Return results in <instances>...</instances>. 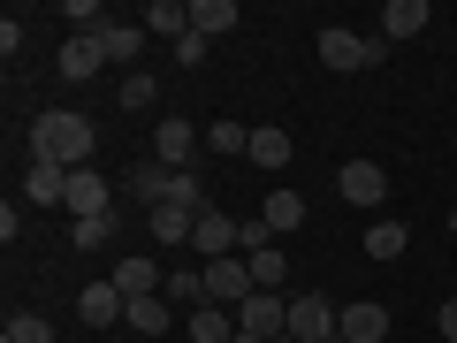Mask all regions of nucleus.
<instances>
[{
  "instance_id": "obj_1",
  "label": "nucleus",
  "mask_w": 457,
  "mask_h": 343,
  "mask_svg": "<svg viewBox=\"0 0 457 343\" xmlns=\"http://www.w3.org/2000/svg\"><path fill=\"white\" fill-rule=\"evenodd\" d=\"M92 153H99V130H92V114H77V107H46L31 122V161H54V168H92Z\"/></svg>"
},
{
  "instance_id": "obj_2",
  "label": "nucleus",
  "mask_w": 457,
  "mask_h": 343,
  "mask_svg": "<svg viewBox=\"0 0 457 343\" xmlns=\"http://www.w3.org/2000/svg\"><path fill=\"white\" fill-rule=\"evenodd\" d=\"M381 46L389 38H359V31H343V23H320V69H336V77L381 69Z\"/></svg>"
},
{
  "instance_id": "obj_3",
  "label": "nucleus",
  "mask_w": 457,
  "mask_h": 343,
  "mask_svg": "<svg viewBox=\"0 0 457 343\" xmlns=\"http://www.w3.org/2000/svg\"><path fill=\"white\" fill-rule=\"evenodd\" d=\"M191 245H198V260H237V252H245V222L221 213V206H206L198 229H191Z\"/></svg>"
},
{
  "instance_id": "obj_4",
  "label": "nucleus",
  "mask_w": 457,
  "mask_h": 343,
  "mask_svg": "<svg viewBox=\"0 0 457 343\" xmlns=\"http://www.w3.org/2000/svg\"><path fill=\"white\" fill-rule=\"evenodd\" d=\"M237 328H245V336H267V343H275L282 328H290V290H252L245 305H237Z\"/></svg>"
},
{
  "instance_id": "obj_5",
  "label": "nucleus",
  "mask_w": 457,
  "mask_h": 343,
  "mask_svg": "<svg viewBox=\"0 0 457 343\" xmlns=\"http://www.w3.org/2000/svg\"><path fill=\"white\" fill-rule=\"evenodd\" d=\"M245 297H252V260H245V252H237V260H206V305L237 313Z\"/></svg>"
},
{
  "instance_id": "obj_6",
  "label": "nucleus",
  "mask_w": 457,
  "mask_h": 343,
  "mask_svg": "<svg viewBox=\"0 0 457 343\" xmlns=\"http://www.w3.org/2000/svg\"><path fill=\"white\" fill-rule=\"evenodd\" d=\"M336 321H343V305H328L320 290H297V297H290V336H297V343L336 336Z\"/></svg>"
},
{
  "instance_id": "obj_7",
  "label": "nucleus",
  "mask_w": 457,
  "mask_h": 343,
  "mask_svg": "<svg viewBox=\"0 0 457 343\" xmlns=\"http://www.w3.org/2000/svg\"><path fill=\"white\" fill-rule=\"evenodd\" d=\"M191 153H198V130L183 122V114H161V130H153V161H161L168 176H183V168H191Z\"/></svg>"
},
{
  "instance_id": "obj_8",
  "label": "nucleus",
  "mask_w": 457,
  "mask_h": 343,
  "mask_svg": "<svg viewBox=\"0 0 457 343\" xmlns=\"http://www.w3.org/2000/svg\"><path fill=\"white\" fill-rule=\"evenodd\" d=\"M122 313H130V297L114 290V282H84V290H77V321L84 328H114Z\"/></svg>"
},
{
  "instance_id": "obj_9",
  "label": "nucleus",
  "mask_w": 457,
  "mask_h": 343,
  "mask_svg": "<svg viewBox=\"0 0 457 343\" xmlns=\"http://www.w3.org/2000/svg\"><path fill=\"white\" fill-rule=\"evenodd\" d=\"M343 198H351V206H381V198H389V176H381V161H343Z\"/></svg>"
},
{
  "instance_id": "obj_10",
  "label": "nucleus",
  "mask_w": 457,
  "mask_h": 343,
  "mask_svg": "<svg viewBox=\"0 0 457 343\" xmlns=\"http://www.w3.org/2000/svg\"><path fill=\"white\" fill-rule=\"evenodd\" d=\"M343 343H389V305H374V297H359V305H343Z\"/></svg>"
},
{
  "instance_id": "obj_11",
  "label": "nucleus",
  "mask_w": 457,
  "mask_h": 343,
  "mask_svg": "<svg viewBox=\"0 0 457 343\" xmlns=\"http://www.w3.org/2000/svg\"><path fill=\"white\" fill-rule=\"evenodd\" d=\"M183 336H191V343H237L245 328H237L228 305H191V313H183Z\"/></svg>"
},
{
  "instance_id": "obj_12",
  "label": "nucleus",
  "mask_w": 457,
  "mask_h": 343,
  "mask_svg": "<svg viewBox=\"0 0 457 343\" xmlns=\"http://www.w3.org/2000/svg\"><path fill=\"white\" fill-rule=\"evenodd\" d=\"M69 213H114V183L99 176V168H77V176H69Z\"/></svg>"
},
{
  "instance_id": "obj_13",
  "label": "nucleus",
  "mask_w": 457,
  "mask_h": 343,
  "mask_svg": "<svg viewBox=\"0 0 457 343\" xmlns=\"http://www.w3.org/2000/svg\"><path fill=\"white\" fill-rule=\"evenodd\" d=\"M107 282H114L122 297H161V290H168V267H161V260H122Z\"/></svg>"
},
{
  "instance_id": "obj_14",
  "label": "nucleus",
  "mask_w": 457,
  "mask_h": 343,
  "mask_svg": "<svg viewBox=\"0 0 457 343\" xmlns=\"http://www.w3.org/2000/svg\"><path fill=\"white\" fill-rule=\"evenodd\" d=\"M23 198H31V206H69V168L31 161V176H23Z\"/></svg>"
},
{
  "instance_id": "obj_15",
  "label": "nucleus",
  "mask_w": 457,
  "mask_h": 343,
  "mask_svg": "<svg viewBox=\"0 0 457 343\" xmlns=\"http://www.w3.org/2000/svg\"><path fill=\"white\" fill-rule=\"evenodd\" d=\"M99 69H107V46H99V31L84 38V31H69V46H62V77H99Z\"/></svg>"
},
{
  "instance_id": "obj_16",
  "label": "nucleus",
  "mask_w": 457,
  "mask_h": 343,
  "mask_svg": "<svg viewBox=\"0 0 457 343\" xmlns=\"http://www.w3.org/2000/svg\"><path fill=\"white\" fill-rule=\"evenodd\" d=\"M237 23H245L237 0H191V31H198V38H228Z\"/></svg>"
},
{
  "instance_id": "obj_17",
  "label": "nucleus",
  "mask_w": 457,
  "mask_h": 343,
  "mask_svg": "<svg viewBox=\"0 0 457 343\" xmlns=\"http://www.w3.org/2000/svg\"><path fill=\"white\" fill-rule=\"evenodd\" d=\"M427 23H435V16H427V0H389V8H381V38H389V46H396V38H420Z\"/></svg>"
},
{
  "instance_id": "obj_18",
  "label": "nucleus",
  "mask_w": 457,
  "mask_h": 343,
  "mask_svg": "<svg viewBox=\"0 0 457 343\" xmlns=\"http://www.w3.org/2000/svg\"><path fill=\"white\" fill-rule=\"evenodd\" d=\"M260 222H267V237H290V229L305 222V198L282 183V191H267V198H260Z\"/></svg>"
},
{
  "instance_id": "obj_19",
  "label": "nucleus",
  "mask_w": 457,
  "mask_h": 343,
  "mask_svg": "<svg viewBox=\"0 0 457 343\" xmlns=\"http://www.w3.org/2000/svg\"><path fill=\"white\" fill-rule=\"evenodd\" d=\"M290 153H297V138L282 130V122H260V130H252V153H245V161H260V168H290Z\"/></svg>"
},
{
  "instance_id": "obj_20",
  "label": "nucleus",
  "mask_w": 457,
  "mask_h": 343,
  "mask_svg": "<svg viewBox=\"0 0 457 343\" xmlns=\"http://www.w3.org/2000/svg\"><path fill=\"white\" fill-rule=\"evenodd\" d=\"M145 229H153V245H191L198 213H191V206H153V213H145Z\"/></svg>"
},
{
  "instance_id": "obj_21",
  "label": "nucleus",
  "mask_w": 457,
  "mask_h": 343,
  "mask_svg": "<svg viewBox=\"0 0 457 343\" xmlns=\"http://www.w3.org/2000/svg\"><path fill=\"white\" fill-rule=\"evenodd\" d=\"M114 99H122V114H153L161 107V77L153 69H130V77L114 84Z\"/></svg>"
},
{
  "instance_id": "obj_22",
  "label": "nucleus",
  "mask_w": 457,
  "mask_h": 343,
  "mask_svg": "<svg viewBox=\"0 0 457 343\" xmlns=\"http://www.w3.org/2000/svg\"><path fill=\"white\" fill-rule=\"evenodd\" d=\"M122 328H137V336H168V328H176V305H168V297H130Z\"/></svg>"
},
{
  "instance_id": "obj_23",
  "label": "nucleus",
  "mask_w": 457,
  "mask_h": 343,
  "mask_svg": "<svg viewBox=\"0 0 457 343\" xmlns=\"http://www.w3.org/2000/svg\"><path fill=\"white\" fill-rule=\"evenodd\" d=\"M404 245H411V229L396 222V213H381V222L366 229V260H404Z\"/></svg>"
},
{
  "instance_id": "obj_24",
  "label": "nucleus",
  "mask_w": 457,
  "mask_h": 343,
  "mask_svg": "<svg viewBox=\"0 0 457 343\" xmlns=\"http://www.w3.org/2000/svg\"><path fill=\"white\" fill-rule=\"evenodd\" d=\"M145 31H153V38H168V46H176V38L191 31V0H153V8H145Z\"/></svg>"
},
{
  "instance_id": "obj_25",
  "label": "nucleus",
  "mask_w": 457,
  "mask_h": 343,
  "mask_svg": "<svg viewBox=\"0 0 457 343\" xmlns=\"http://www.w3.org/2000/svg\"><path fill=\"white\" fill-rule=\"evenodd\" d=\"M245 260H252V290H282V282H290L282 245H260V252H245Z\"/></svg>"
},
{
  "instance_id": "obj_26",
  "label": "nucleus",
  "mask_w": 457,
  "mask_h": 343,
  "mask_svg": "<svg viewBox=\"0 0 457 343\" xmlns=\"http://www.w3.org/2000/svg\"><path fill=\"white\" fill-rule=\"evenodd\" d=\"M161 297H168V305H183V313H191V305H206V267H176Z\"/></svg>"
},
{
  "instance_id": "obj_27",
  "label": "nucleus",
  "mask_w": 457,
  "mask_h": 343,
  "mask_svg": "<svg viewBox=\"0 0 457 343\" xmlns=\"http://www.w3.org/2000/svg\"><path fill=\"white\" fill-rule=\"evenodd\" d=\"M168 183H176V176H168L161 161H137V168H130V191L145 198V213H153V206H161V198H168Z\"/></svg>"
},
{
  "instance_id": "obj_28",
  "label": "nucleus",
  "mask_w": 457,
  "mask_h": 343,
  "mask_svg": "<svg viewBox=\"0 0 457 343\" xmlns=\"http://www.w3.org/2000/svg\"><path fill=\"white\" fill-rule=\"evenodd\" d=\"M99 46H107V62H137V46H145V23H107V31H99Z\"/></svg>"
},
{
  "instance_id": "obj_29",
  "label": "nucleus",
  "mask_w": 457,
  "mask_h": 343,
  "mask_svg": "<svg viewBox=\"0 0 457 343\" xmlns=\"http://www.w3.org/2000/svg\"><path fill=\"white\" fill-rule=\"evenodd\" d=\"M206 153H252V130L221 114V122H206Z\"/></svg>"
},
{
  "instance_id": "obj_30",
  "label": "nucleus",
  "mask_w": 457,
  "mask_h": 343,
  "mask_svg": "<svg viewBox=\"0 0 457 343\" xmlns=\"http://www.w3.org/2000/svg\"><path fill=\"white\" fill-rule=\"evenodd\" d=\"M99 245H114V213H84L77 222V252H99Z\"/></svg>"
},
{
  "instance_id": "obj_31",
  "label": "nucleus",
  "mask_w": 457,
  "mask_h": 343,
  "mask_svg": "<svg viewBox=\"0 0 457 343\" xmlns=\"http://www.w3.org/2000/svg\"><path fill=\"white\" fill-rule=\"evenodd\" d=\"M0 343H54V328L38 321V313H16V321L0 328Z\"/></svg>"
},
{
  "instance_id": "obj_32",
  "label": "nucleus",
  "mask_w": 457,
  "mask_h": 343,
  "mask_svg": "<svg viewBox=\"0 0 457 343\" xmlns=\"http://www.w3.org/2000/svg\"><path fill=\"white\" fill-rule=\"evenodd\" d=\"M161 206H191V213H206V198H198V176H191V168H183V176L168 183V198H161Z\"/></svg>"
},
{
  "instance_id": "obj_33",
  "label": "nucleus",
  "mask_w": 457,
  "mask_h": 343,
  "mask_svg": "<svg viewBox=\"0 0 457 343\" xmlns=\"http://www.w3.org/2000/svg\"><path fill=\"white\" fill-rule=\"evenodd\" d=\"M206 46H213V38H198V31H183V38H176V62H183V69H198V62H206Z\"/></svg>"
},
{
  "instance_id": "obj_34",
  "label": "nucleus",
  "mask_w": 457,
  "mask_h": 343,
  "mask_svg": "<svg viewBox=\"0 0 457 343\" xmlns=\"http://www.w3.org/2000/svg\"><path fill=\"white\" fill-rule=\"evenodd\" d=\"M435 328H442V343H457V297H442V305H435Z\"/></svg>"
},
{
  "instance_id": "obj_35",
  "label": "nucleus",
  "mask_w": 457,
  "mask_h": 343,
  "mask_svg": "<svg viewBox=\"0 0 457 343\" xmlns=\"http://www.w3.org/2000/svg\"><path fill=\"white\" fill-rule=\"evenodd\" d=\"M275 343H297V336H290V328H282V336H275Z\"/></svg>"
},
{
  "instance_id": "obj_36",
  "label": "nucleus",
  "mask_w": 457,
  "mask_h": 343,
  "mask_svg": "<svg viewBox=\"0 0 457 343\" xmlns=\"http://www.w3.org/2000/svg\"><path fill=\"white\" fill-rule=\"evenodd\" d=\"M320 343H343V328H336V336H320Z\"/></svg>"
},
{
  "instance_id": "obj_37",
  "label": "nucleus",
  "mask_w": 457,
  "mask_h": 343,
  "mask_svg": "<svg viewBox=\"0 0 457 343\" xmlns=\"http://www.w3.org/2000/svg\"><path fill=\"white\" fill-rule=\"evenodd\" d=\"M450 237H457V206H450Z\"/></svg>"
},
{
  "instance_id": "obj_38",
  "label": "nucleus",
  "mask_w": 457,
  "mask_h": 343,
  "mask_svg": "<svg viewBox=\"0 0 457 343\" xmlns=\"http://www.w3.org/2000/svg\"><path fill=\"white\" fill-rule=\"evenodd\" d=\"M237 343H267V336H237Z\"/></svg>"
}]
</instances>
